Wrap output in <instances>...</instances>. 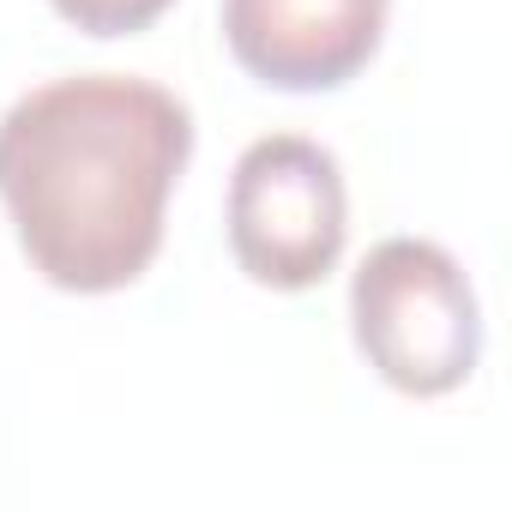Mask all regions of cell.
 <instances>
[{
  "instance_id": "obj_3",
  "label": "cell",
  "mask_w": 512,
  "mask_h": 512,
  "mask_svg": "<svg viewBox=\"0 0 512 512\" xmlns=\"http://www.w3.org/2000/svg\"><path fill=\"white\" fill-rule=\"evenodd\" d=\"M229 253L266 290H314L344 253L350 193L320 139L266 133L235 157L229 175Z\"/></svg>"
},
{
  "instance_id": "obj_5",
  "label": "cell",
  "mask_w": 512,
  "mask_h": 512,
  "mask_svg": "<svg viewBox=\"0 0 512 512\" xmlns=\"http://www.w3.org/2000/svg\"><path fill=\"white\" fill-rule=\"evenodd\" d=\"M49 7L67 25H79L85 37H133L145 25H157L175 0H49Z\"/></svg>"
},
{
  "instance_id": "obj_1",
  "label": "cell",
  "mask_w": 512,
  "mask_h": 512,
  "mask_svg": "<svg viewBox=\"0 0 512 512\" xmlns=\"http://www.w3.org/2000/svg\"><path fill=\"white\" fill-rule=\"evenodd\" d=\"M193 157L175 91L127 73H79L0 115V205L31 272L73 296L127 290L163 247V211Z\"/></svg>"
},
{
  "instance_id": "obj_4",
  "label": "cell",
  "mask_w": 512,
  "mask_h": 512,
  "mask_svg": "<svg viewBox=\"0 0 512 512\" xmlns=\"http://www.w3.org/2000/svg\"><path fill=\"white\" fill-rule=\"evenodd\" d=\"M386 31V0H223L229 55L278 91L350 85Z\"/></svg>"
},
{
  "instance_id": "obj_2",
  "label": "cell",
  "mask_w": 512,
  "mask_h": 512,
  "mask_svg": "<svg viewBox=\"0 0 512 512\" xmlns=\"http://www.w3.org/2000/svg\"><path fill=\"white\" fill-rule=\"evenodd\" d=\"M350 332L368 368L410 398L458 392L482 356L476 290L452 253L422 235H386L368 247L350 278Z\"/></svg>"
}]
</instances>
